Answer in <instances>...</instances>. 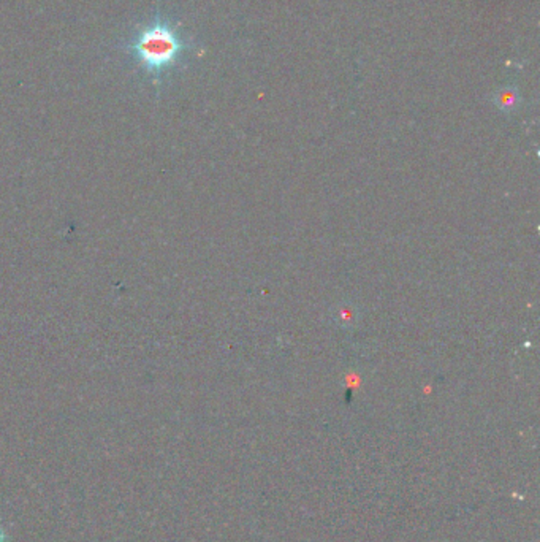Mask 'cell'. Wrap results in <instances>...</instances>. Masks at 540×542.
I'll return each mask as SVG.
<instances>
[{
    "label": "cell",
    "instance_id": "cell-1",
    "mask_svg": "<svg viewBox=\"0 0 540 542\" xmlns=\"http://www.w3.org/2000/svg\"><path fill=\"white\" fill-rule=\"evenodd\" d=\"M187 40L168 17L155 15L132 35L127 51L135 64L151 78L160 80L176 69L187 51Z\"/></svg>",
    "mask_w": 540,
    "mask_h": 542
}]
</instances>
